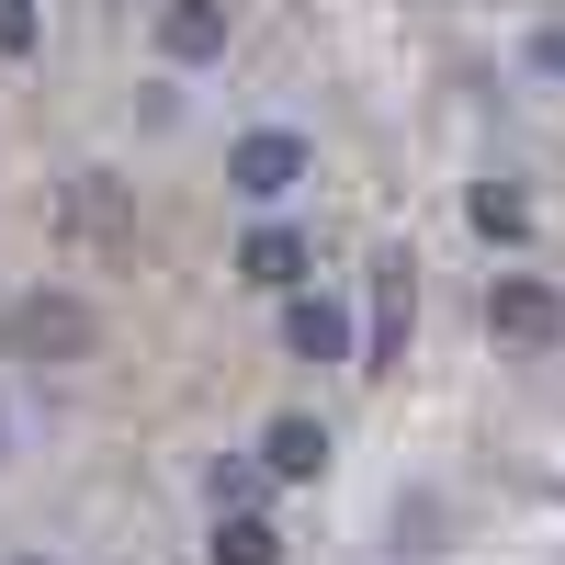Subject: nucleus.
Instances as JSON below:
<instances>
[{"instance_id":"1","label":"nucleus","mask_w":565,"mask_h":565,"mask_svg":"<svg viewBox=\"0 0 565 565\" xmlns=\"http://www.w3.org/2000/svg\"><path fill=\"white\" fill-rule=\"evenodd\" d=\"M306 170H317L306 136H295V125H260V136H238V148H226V193H238V204H282Z\"/></svg>"},{"instance_id":"2","label":"nucleus","mask_w":565,"mask_h":565,"mask_svg":"<svg viewBox=\"0 0 565 565\" xmlns=\"http://www.w3.org/2000/svg\"><path fill=\"white\" fill-rule=\"evenodd\" d=\"M487 328H498L509 351H554V340H565V295L532 282V271H498V282H487Z\"/></svg>"},{"instance_id":"3","label":"nucleus","mask_w":565,"mask_h":565,"mask_svg":"<svg viewBox=\"0 0 565 565\" xmlns=\"http://www.w3.org/2000/svg\"><path fill=\"white\" fill-rule=\"evenodd\" d=\"M407 328H418V282H407V249H385V260H373V340L351 362L362 373H396L407 362Z\"/></svg>"},{"instance_id":"4","label":"nucleus","mask_w":565,"mask_h":565,"mask_svg":"<svg viewBox=\"0 0 565 565\" xmlns=\"http://www.w3.org/2000/svg\"><path fill=\"white\" fill-rule=\"evenodd\" d=\"M12 340H23L34 362H90V351H103V317H90L79 295H23Z\"/></svg>"},{"instance_id":"5","label":"nucleus","mask_w":565,"mask_h":565,"mask_svg":"<svg viewBox=\"0 0 565 565\" xmlns=\"http://www.w3.org/2000/svg\"><path fill=\"white\" fill-rule=\"evenodd\" d=\"M57 226L79 249H136V204H125V181L114 170H79L68 181V204H57Z\"/></svg>"},{"instance_id":"6","label":"nucleus","mask_w":565,"mask_h":565,"mask_svg":"<svg viewBox=\"0 0 565 565\" xmlns=\"http://www.w3.org/2000/svg\"><path fill=\"white\" fill-rule=\"evenodd\" d=\"M148 34H159V57H170V68H215L238 23H226V0H159V23H148Z\"/></svg>"},{"instance_id":"7","label":"nucleus","mask_w":565,"mask_h":565,"mask_svg":"<svg viewBox=\"0 0 565 565\" xmlns=\"http://www.w3.org/2000/svg\"><path fill=\"white\" fill-rule=\"evenodd\" d=\"M282 351L295 362H351V317H340V295H282Z\"/></svg>"},{"instance_id":"8","label":"nucleus","mask_w":565,"mask_h":565,"mask_svg":"<svg viewBox=\"0 0 565 565\" xmlns=\"http://www.w3.org/2000/svg\"><path fill=\"white\" fill-rule=\"evenodd\" d=\"M249 463H260L271 487H317V476H328V430H317V418H271Z\"/></svg>"},{"instance_id":"9","label":"nucleus","mask_w":565,"mask_h":565,"mask_svg":"<svg viewBox=\"0 0 565 565\" xmlns=\"http://www.w3.org/2000/svg\"><path fill=\"white\" fill-rule=\"evenodd\" d=\"M238 282H260V295H295V282H306V238H295V226H249Z\"/></svg>"},{"instance_id":"10","label":"nucleus","mask_w":565,"mask_h":565,"mask_svg":"<svg viewBox=\"0 0 565 565\" xmlns=\"http://www.w3.org/2000/svg\"><path fill=\"white\" fill-rule=\"evenodd\" d=\"M215 565H282V532L260 521V509H215V543H204Z\"/></svg>"},{"instance_id":"11","label":"nucleus","mask_w":565,"mask_h":565,"mask_svg":"<svg viewBox=\"0 0 565 565\" xmlns=\"http://www.w3.org/2000/svg\"><path fill=\"white\" fill-rule=\"evenodd\" d=\"M463 215H476V238H498V249H521V238H532V204L509 193V181H476V204H463Z\"/></svg>"},{"instance_id":"12","label":"nucleus","mask_w":565,"mask_h":565,"mask_svg":"<svg viewBox=\"0 0 565 565\" xmlns=\"http://www.w3.org/2000/svg\"><path fill=\"white\" fill-rule=\"evenodd\" d=\"M260 487H271L260 463H215V509H260Z\"/></svg>"},{"instance_id":"13","label":"nucleus","mask_w":565,"mask_h":565,"mask_svg":"<svg viewBox=\"0 0 565 565\" xmlns=\"http://www.w3.org/2000/svg\"><path fill=\"white\" fill-rule=\"evenodd\" d=\"M0 57H34V0H0Z\"/></svg>"},{"instance_id":"14","label":"nucleus","mask_w":565,"mask_h":565,"mask_svg":"<svg viewBox=\"0 0 565 565\" xmlns=\"http://www.w3.org/2000/svg\"><path fill=\"white\" fill-rule=\"evenodd\" d=\"M532 68H543V79H565V34H532Z\"/></svg>"},{"instance_id":"15","label":"nucleus","mask_w":565,"mask_h":565,"mask_svg":"<svg viewBox=\"0 0 565 565\" xmlns=\"http://www.w3.org/2000/svg\"><path fill=\"white\" fill-rule=\"evenodd\" d=\"M23 565H45V554H23Z\"/></svg>"}]
</instances>
